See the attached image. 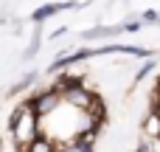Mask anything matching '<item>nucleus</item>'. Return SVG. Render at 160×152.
<instances>
[{"instance_id":"nucleus-1","label":"nucleus","mask_w":160,"mask_h":152,"mask_svg":"<svg viewBox=\"0 0 160 152\" xmlns=\"http://www.w3.org/2000/svg\"><path fill=\"white\" fill-rule=\"evenodd\" d=\"M59 8H62V6H59V3H48V6H42V8H39V11H34V20H37V23H39V20H45V17H51V14H56V11H59Z\"/></svg>"},{"instance_id":"nucleus-2","label":"nucleus","mask_w":160,"mask_h":152,"mask_svg":"<svg viewBox=\"0 0 160 152\" xmlns=\"http://www.w3.org/2000/svg\"><path fill=\"white\" fill-rule=\"evenodd\" d=\"M143 20H146V23H155V20H158V11H146Z\"/></svg>"}]
</instances>
